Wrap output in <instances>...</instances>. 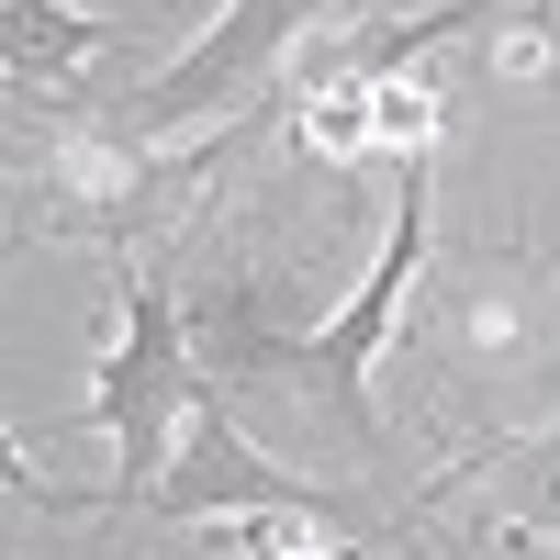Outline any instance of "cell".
Returning a JSON list of instances; mask_svg holds the SVG:
<instances>
[{
    "label": "cell",
    "mask_w": 560,
    "mask_h": 560,
    "mask_svg": "<svg viewBox=\"0 0 560 560\" xmlns=\"http://www.w3.org/2000/svg\"><path fill=\"white\" fill-rule=\"evenodd\" d=\"M482 12H493V0H438V12H404V23H370V34L348 45V79H359V90H382V79H404L415 57H427L438 34H459V23H482Z\"/></svg>",
    "instance_id": "cell-6"
},
{
    "label": "cell",
    "mask_w": 560,
    "mask_h": 560,
    "mask_svg": "<svg viewBox=\"0 0 560 560\" xmlns=\"http://www.w3.org/2000/svg\"><path fill=\"white\" fill-rule=\"evenodd\" d=\"M314 560H370V527H337V538H325Z\"/></svg>",
    "instance_id": "cell-10"
},
{
    "label": "cell",
    "mask_w": 560,
    "mask_h": 560,
    "mask_svg": "<svg viewBox=\"0 0 560 560\" xmlns=\"http://www.w3.org/2000/svg\"><path fill=\"white\" fill-rule=\"evenodd\" d=\"M147 516H179V527H191V516H303V527H370V516H359V493L280 471L258 438H236V427H224V404H213V415H191V448L168 459V482L147 493Z\"/></svg>",
    "instance_id": "cell-4"
},
{
    "label": "cell",
    "mask_w": 560,
    "mask_h": 560,
    "mask_svg": "<svg viewBox=\"0 0 560 560\" xmlns=\"http://www.w3.org/2000/svg\"><path fill=\"white\" fill-rule=\"evenodd\" d=\"M427 191H438V158H404V202H393V236H382V258H370L359 303H348L337 325H314V337H280V325L258 314V280H224V292L202 303V348H213V382H224V393H236V382H280V393L325 404L348 438H382V415H370V359H382V337H393L404 292L427 280Z\"/></svg>",
    "instance_id": "cell-1"
},
{
    "label": "cell",
    "mask_w": 560,
    "mask_h": 560,
    "mask_svg": "<svg viewBox=\"0 0 560 560\" xmlns=\"http://www.w3.org/2000/svg\"><path fill=\"white\" fill-rule=\"evenodd\" d=\"M168 12H68V0H12V79L45 68V90L68 102V79L90 57H113V45H147Z\"/></svg>",
    "instance_id": "cell-5"
},
{
    "label": "cell",
    "mask_w": 560,
    "mask_h": 560,
    "mask_svg": "<svg viewBox=\"0 0 560 560\" xmlns=\"http://www.w3.org/2000/svg\"><path fill=\"white\" fill-rule=\"evenodd\" d=\"M370 135L404 158H427V135H438V90H415V79H382L370 90Z\"/></svg>",
    "instance_id": "cell-7"
},
{
    "label": "cell",
    "mask_w": 560,
    "mask_h": 560,
    "mask_svg": "<svg viewBox=\"0 0 560 560\" xmlns=\"http://www.w3.org/2000/svg\"><path fill=\"white\" fill-rule=\"evenodd\" d=\"M314 12H325V0H236V12H224L213 34H191L147 90H124L102 135H124V147H158V135H179L191 113H213V102H236V90H258L269 57H280V45H292Z\"/></svg>",
    "instance_id": "cell-3"
},
{
    "label": "cell",
    "mask_w": 560,
    "mask_h": 560,
    "mask_svg": "<svg viewBox=\"0 0 560 560\" xmlns=\"http://www.w3.org/2000/svg\"><path fill=\"white\" fill-rule=\"evenodd\" d=\"M516 459L538 471V504H527V527H549V538H560V438H516Z\"/></svg>",
    "instance_id": "cell-9"
},
{
    "label": "cell",
    "mask_w": 560,
    "mask_h": 560,
    "mask_svg": "<svg viewBox=\"0 0 560 560\" xmlns=\"http://www.w3.org/2000/svg\"><path fill=\"white\" fill-rule=\"evenodd\" d=\"M213 404H224V382L179 359V303H168V280L135 269V280H124V348L102 359V393H90V427L124 448V482H113L102 504H147V493L168 482V427H179V415H213Z\"/></svg>",
    "instance_id": "cell-2"
},
{
    "label": "cell",
    "mask_w": 560,
    "mask_h": 560,
    "mask_svg": "<svg viewBox=\"0 0 560 560\" xmlns=\"http://www.w3.org/2000/svg\"><path fill=\"white\" fill-rule=\"evenodd\" d=\"M303 147H325V158H359V147H382V135H370V90H359V79H337V90H325V102L303 113Z\"/></svg>",
    "instance_id": "cell-8"
}]
</instances>
